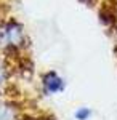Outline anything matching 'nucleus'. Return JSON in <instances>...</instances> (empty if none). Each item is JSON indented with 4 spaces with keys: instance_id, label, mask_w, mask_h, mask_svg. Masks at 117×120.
I'll return each mask as SVG.
<instances>
[{
    "instance_id": "nucleus-1",
    "label": "nucleus",
    "mask_w": 117,
    "mask_h": 120,
    "mask_svg": "<svg viewBox=\"0 0 117 120\" xmlns=\"http://www.w3.org/2000/svg\"><path fill=\"white\" fill-rule=\"evenodd\" d=\"M75 115H77V119H80V120H85L87 117H88V115H90V111H88V109H80V111L77 112Z\"/></svg>"
}]
</instances>
